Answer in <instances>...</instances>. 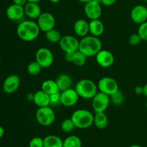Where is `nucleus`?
<instances>
[{
	"instance_id": "f257e3e1",
	"label": "nucleus",
	"mask_w": 147,
	"mask_h": 147,
	"mask_svg": "<svg viewBox=\"0 0 147 147\" xmlns=\"http://www.w3.org/2000/svg\"><path fill=\"white\" fill-rule=\"evenodd\" d=\"M40 29L36 22L26 20L19 24L17 34L20 39L24 42H32L38 37Z\"/></svg>"
},
{
	"instance_id": "f03ea898",
	"label": "nucleus",
	"mask_w": 147,
	"mask_h": 147,
	"mask_svg": "<svg viewBox=\"0 0 147 147\" xmlns=\"http://www.w3.org/2000/svg\"><path fill=\"white\" fill-rule=\"evenodd\" d=\"M102 50V42L98 37L87 35L80 40L79 50L88 57L96 56Z\"/></svg>"
},
{
	"instance_id": "7ed1b4c3",
	"label": "nucleus",
	"mask_w": 147,
	"mask_h": 147,
	"mask_svg": "<svg viewBox=\"0 0 147 147\" xmlns=\"http://www.w3.org/2000/svg\"><path fill=\"white\" fill-rule=\"evenodd\" d=\"M70 118L74 123L76 128L85 129L93 124L94 115L88 110L78 109L73 112Z\"/></svg>"
},
{
	"instance_id": "20e7f679",
	"label": "nucleus",
	"mask_w": 147,
	"mask_h": 147,
	"mask_svg": "<svg viewBox=\"0 0 147 147\" xmlns=\"http://www.w3.org/2000/svg\"><path fill=\"white\" fill-rule=\"evenodd\" d=\"M75 89L80 98L84 99H92L98 92L96 83L89 79H82L76 85Z\"/></svg>"
},
{
	"instance_id": "39448f33",
	"label": "nucleus",
	"mask_w": 147,
	"mask_h": 147,
	"mask_svg": "<svg viewBox=\"0 0 147 147\" xmlns=\"http://www.w3.org/2000/svg\"><path fill=\"white\" fill-rule=\"evenodd\" d=\"M37 123L42 126H49L54 123L55 120V113L51 107L38 108L35 114Z\"/></svg>"
},
{
	"instance_id": "423d86ee",
	"label": "nucleus",
	"mask_w": 147,
	"mask_h": 147,
	"mask_svg": "<svg viewBox=\"0 0 147 147\" xmlns=\"http://www.w3.org/2000/svg\"><path fill=\"white\" fill-rule=\"evenodd\" d=\"M92 108L95 113L105 112L111 103L110 96L98 91L91 99Z\"/></svg>"
},
{
	"instance_id": "0eeeda50",
	"label": "nucleus",
	"mask_w": 147,
	"mask_h": 147,
	"mask_svg": "<svg viewBox=\"0 0 147 147\" xmlns=\"http://www.w3.org/2000/svg\"><path fill=\"white\" fill-rule=\"evenodd\" d=\"M98 90L110 96L119 90V84L114 78L111 77H103L98 83Z\"/></svg>"
},
{
	"instance_id": "6e6552de",
	"label": "nucleus",
	"mask_w": 147,
	"mask_h": 147,
	"mask_svg": "<svg viewBox=\"0 0 147 147\" xmlns=\"http://www.w3.org/2000/svg\"><path fill=\"white\" fill-rule=\"evenodd\" d=\"M35 60L42 68H47L53 65L54 56L50 49L47 47H40L35 53Z\"/></svg>"
},
{
	"instance_id": "1a4fd4ad",
	"label": "nucleus",
	"mask_w": 147,
	"mask_h": 147,
	"mask_svg": "<svg viewBox=\"0 0 147 147\" xmlns=\"http://www.w3.org/2000/svg\"><path fill=\"white\" fill-rule=\"evenodd\" d=\"M80 40L72 35L63 36L59 42L60 49L65 53H75L79 50Z\"/></svg>"
},
{
	"instance_id": "9d476101",
	"label": "nucleus",
	"mask_w": 147,
	"mask_h": 147,
	"mask_svg": "<svg viewBox=\"0 0 147 147\" xmlns=\"http://www.w3.org/2000/svg\"><path fill=\"white\" fill-rule=\"evenodd\" d=\"M37 20V23L40 27V31L46 32L55 28V18L51 13L42 12V14Z\"/></svg>"
},
{
	"instance_id": "9b49d317",
	"label": "nucleus",
	"mask_w": 147,
	"mask_h": 147,
	"mask_svg": "<svg viewBox=\"0 0 147 147\" xmlns=\"http://www.w3.org/2000/svg\"><path fill=\"white\" fill-rule=\"evenodd\" d=\"M80 96L76 89L68 88L60 92V103L65 107H71L75 106L78 101Z\"/></svg>"
},
{
	"instance_id": "f8f14e48",
	"label": "nucleus",
	"mask_w": 147,
	"mask_h": 147,
	"mask_svg": "<svg viewBox=\"0 0 147 147\" xmlns=\"http://www.w3.org/2000/svg\"><path fill=\"white\" fill-rule=\"evenodd\" d=\"M84 12L86 17L90 20L99 19L102 14L101 4L92 0L85 4Z\"/></svg>"
},
{
	"instance_id": "ddd939ff",
	"label": "nucleus",
	"mask_w": 147,
	"mask_h": 147,
	"mask_svg": "<svg viewBox=\"0 0 147 147\" xmlns=\"http://www.w3.org/2000/svg\"><path fill=\"white\" fill-rule=\"evenodd\" d=\"M20 86V78L17 75H11L6 78L2 85L4 93L11 94L18 90Z\"/></svg>"
},
{
	"instance_id": "4468645a",
	"label": "nucleus",
	"mask_w": 147,
	"mask_h": 147,
	"mask_svg": "<svg viewBox=\"0 0 147 147\" xmlns=\"http://www.w3.org/2000/svg\"><path fill=\"white\" fill-rule=\"evenodd\" d=\"M131 18L134 23L141 24L147 21V8L144 5H136L131 11Z\"/></svg>"
},
{
	"instance_id": "2eb2a0df",
	"label": "nucleus",
	"mask_w": 147,
	"mask_h": 147,
	"mask_svg": "<svg viewBox=\"0 0 147 147\" xmlns=\"http://www.w3.org/2000/svg\"><path fill=\"white\" fill-rule=\"evenodd\" d=\"M96 60L98 64L102 67H109L114 63V56L107 50L102 49L96 55Z\"/></svg>"
},
{
	"instance_id": "dca6fc26",
	"label": "nucleus",
	"mask_w": 147,
	"mask_h": 147,
	"mask_svg": "<svg viewBox=\"0 0 147 147\" xmlns=\"http://www.w3.org/2000/svg\"><path fill=\"white\" fill-rule=\"evenodd\" d=\"M6 15L10 20L15 21V20H20L24 15V7L15 4H11L7 7L6 10Z\"/></svg>"
},
{
	"instance_id": "f3484780",
	"label": "nucleus",
	"mask_w": 147,
	"mask_h": 147,
	"mask_svg": "<svg viewBox=\"0 0 147 147\" xmlns=\"http://www.w3.org/2000/svg\"><path fill=\"white\" fill-rule=\"evenodd\" d=\"M24 15H26L27 17L32 19V20L37 19L42 14L41 8H40L38 3L29 2L28 1L24 6Z\"/></svg>"
},
{
	"instance_id": "a211bd4d",
	"label": "nucleus",
	"mask_w": 147,
	"mask_h": 147,
	"mask_svg": "<svg viewBox=\"0 0 147 147\" xmlns=\"http://www.w3.org/2000/svg\"><path fill=\"white\" fill-rule=\"evenodd\" d=\"M33 102L39 108L49 106L50 105V96L43 90H37L34 93Z\"/></svg>"
},
{
	"instance_id": "6ab92c4d",
	"label": "nucleus",
	"mask_w": 147,
	"mask_h": 147,
	"mask_svg": "<svg viewBox=\"0 0 147 147\" xmlns=\"http://www.w3.org/2000/svg\"><path fill=\"white\" fill-rule=\"evenodd\" d=\"M73 29L78 37H84L89 33V22L83 19H80L75 22Z\"/></svg>"
},
{
	"instance_id": "aec40b11",
	"label": "nucleus",
	"mask_w": 147,
	"mask_h": 147,
	"mask_svg": "<svg viewBox=\"0 0 147 147\" xmlns=\"http://www.w3.org/2000/svg\"><path fill=\"white\" fill-rule=\"evenodd\" d=\"M104 24L99 19L90 20L89 22V32L91 35L98 37L102 35L104 32Z\"/></svg>"
},
{
	"instance_id": "412c9836",
	"label": "nucleus",
	"mask_w": 147,
	"mask_h": 147,
	"mask_svg": "<svg viewBox=\"0 0 147 147\" xmlns=\"http://www.w3.org/2000/svg\"><path fill=\"white\" fill-rule=\"evenodd\" d=\"M55 80L60 92L70 88L72 86V83H73L71 77L68 74H66V73H62L61 75H60Z\"/></svg>"
},
{
	"instance_id": "4be33fe9",
	"label": "nucleus",
	"mask_w": 147,
	"mask_h": 147,
	"mask_svg": "<svg viewBox=\"0 0 147 147\" xmlns=\"http://www.w3.org/2000/svg\"><path fill=\"white\" fill-rule=\"evenodd\" d=\"M41 90L45 92L46 93H47L49 96H51V95L55 94V93L60 92L58 88L57 83H56V80H51V79L45 80L42 83Z\"/></svg>"
},
{
	"instance_id": "5701e85b",
	"label": "nucleus",
	"mask_w": 147,
	"mask_h": 147,
	"mask_svg": "<svg viewBox=\"0 0 147 147\" xmlns=\"http://www.w3.org/2000/svg\"><path fill=\"white\" fill-rule=\"evenodd\" d=\"M93 124L97 129H103L109 124V118L105 112L96 113L93 119Z\"/></svg>"
},
{
	"instance_id": "b1692460",
	"label": "nucleus",
	"mask_w": 147,
	"mask_h": 147,
	"mask_svg": "<svg viewBox=\"0 0 147 147\" xmlns=\"http://www.w3.org/2000/svg\"><path fill=\"white\" fill-rule=\"evenodd\" d=\"M44 147H63V141L56 135H48L43 139Z\"/></svg>"
},
{
	"instance_id": "393cba45",
	"label": "nucleus",
	"mask_w": 147,
	"mask_h": 147,
	"mask_svg": "<svg viewBox=\"0 0 147 147\" xmlns=\"http://www.w3.org/2000/svg\"><path fill=\"white\" fill-rule=\"evenodd\" d=\"M45 37L47 41L52 43H59L62 38L61 32L55 29H53L45 32Z\"/></svg>"
},
{
	"instance_id": "a878e982",
	"label": "nucleus",
	"mask_w": 147,
	"mask_h": 147,
	"mask_svg": "<svg viewBox=\"0 0 147 147\" xmlns=\"http://www.w3.org/2000/svg\"><path fill=\"white\" fill-rule=\"evenodd\" d=\"M81 139L77 136L72 135L68 136L63 141V147H81Z\"/></svg>"
},
{
	"instance_id": "bb28decb",
	"label": "nucleus",
	"mask_w": 147,
	"mask_h": 147,
	"mask_svg": "<svg viewBox=\"0 0 147 147\" xmlns=\"http://www.w3.org/2000/svg\"><path fill=\"white\" fill-rule=\"evenodd\" d=\"M87 56L82 53L80 50L75 52L73 53V61L72 63L76 65V66H83L86 64V61H87Z\"/></svg>"
},
{
	"instance_id": "cd10ccee",
	"label": "nucleus",
	"mask_w": 147,
	"mask_h": 147,
	"mask_svg": "<svg viewBox=\"0 0 147 147\" xmlns=\"http://www.w3.org/2000/svg\"><path fill=\"white\" fill-rule=\"evenodd\" d=\"M42 68V66L35 60V61L31 62L27 65V70L29 75H30L32 76H36L40 74Z\"/></svg>"
},
{
	"instance_id": "c85d7f7f",
	"label": "nucleus",
	"mask_w": 147,
	"mask_h": 147,
	"mask_svg": "<svg viewBox=\"0 0 147 147\" xmlns=\"http://www.w3.org/2000/svg\"><path fill=\"white\" fill-rule=\"evenodd\" d=\"M110 100L111 103H113V105H116V106H119V105L122 104V103L124 100V95H123V92L120 90H118L114 93L111 95Z\"/></svg>"
},
{
	"instance_id": "c756f323",
	"label": "nucleus",
	"mask_w": 147,
	"mask_h": 147,
	"mask_svg": "<svg viewBox=\"0 0 147 147\" xmlns=\"http://www.w3.org/2000/svg\"><path fill=\"white\" fill-rule=\"evenodd\" d=\"M60 128L63 131L65 132V133H70L76 128V126L72 121L71 118H70V119H65L62 121Z\"/></svg>"
},
{
	"instance_id": "7c9ffc66",
	"label": "nucleus",
	"mask_w": 147,
	"mask_h": 147,
	"mask_svg": "<svg viewBox=\"0 0 147 147\" xmlns=\"http://www.w3.org/2000/svg\"><path fill=\"white\" fill-rule=\"evenodd\" d=\"M137 33L140 35L142 41H147V21L139 24Z\"/></svg>"
},
{
	"instance_id": "2f4dec72",
	"label": "nucleus",
	"mask_w": 147,
	"mask_h": 147,
	"mask_svg": "<svg viewBox=\"0 0 147 147\" xmlns=\"http://www.w3.org/2000/svg\"><path fill=\"white\" fill-rule=\"evenodd\" d=\"M29 147H44V140L40 137H34L30 140Z\"/></svg>"
},
{
	"instance_id": "473e14b6",
	"label": "nucleus",
	"mask_w": 147,
	"mask_h": 147,
	"mask_svg": "<svg viewBox=\"0 0 147 147\" xmlns=\"http://www.w3.org/2000/svg\"><path fill=\"white\" fill-rule=\"evenodd\" d=\"M142 41L140 35L138 33L131 34L129 38V43L131 46H136Z\"/></svg>"
},
{
	"instance_id": "72a5a7b5",
	"label": "nucleus",
	"mask_w": 147,
	"mask_h": 147,
	"mask_svg": "<svg viewBox=\"0 0 147 147\" xmlns=\"http://www.w3.org/2000/svg\"><path fill=\"white\" fill-rule=\"evenodd\" d=\"M50 105H57L60 103V92L50 96Z\"/></svg>"
},
{
	"instance_id": "f704fd0d",
	"label": "nucleus",
	"mask_w": 147,
	"mask_h": 147,
	"mask_svg": "<svg viewBox=\"0 0 147 147\" xmlns=\"http://www.w3.org/2000/svg\"><path fill=\"white\" fill-rule=\"evenodd\" d=\"M74 53H65V60L68 63H72Z\"/></svg>"
},
{
	"instance_id": "c9c22d12",
	"label": "nucleus",
	"mask_w": 147,
	"mask_h": 147,
	"mask_svg": "<svg viewBox=\"0 0 147 147\" xmlns=\"http://www.w3.org/2000/svg\"><path fill=\"white\" fill-rule=\"evenodd\" d=\"M116 1V0H102L101 4H103V6L109 7V6H111L114 4Z\"/></svg>"
},
{
	"instance_id": "e433bc0d",
	"label": "nucleus",
	"mask_w": 147,
	"mask_h": 147,
	"mask_svg": "<svg viewBox=\"0 0 147 147\" xmlns=\"http://www.w3.org/2000/svg\"><path fill=\"white\" fill-rule=\"evenodd\" d=\"M13 2H14V4H17V5L24 7V6L28 2V1H27V0H13Z\"/></svg>"
},
{
	"instance_id": "4c0bfd02",
	"label": "nucleus",
	"mask_w": 147,
	"mask_h": 147,
	"mask_svg": "<svg viewBox=\"0 0 147 147\" xmlns=\"http://www.w3.org/2000/svg\"><path fill=\"white\" fill-rule=\"evenodd\" d=\"M134 92L136 95H143V92H144L143 86H136L134 89Z\"/></svg>"
},
{
	"instance_id": "58836bf2",
	"label": "nucleus",
	"mask_w": 147,
	"mask_h": 147,
	"mask_svg": "<svg viewBox=\"0 0 147 147\" xmlns=\"http://www.w3.org/2000/svg\"><path fill=\"white\" fill-rule=\"evenodd\" d=\"M26 98H27V99L29 101L33 102V100H34V93H28V94L27 95V96H26Z\"/></svg>"
},
{
	"instance_id": "ea45409f",
	"label": "nucleus",
	"mask_w": 147,
	"mask_h": 147,
	"mask_svg": "<svg viewBox=\"0 0 147 147\" xmlns=\"http://www.w3.org/2000/svg\"><path fill=\"white\" fill-rule=\"evenodd\" d=\"M143 88H144L143 95L145 96V97L147 98V83H146V84L143 86Z\"/></svg>"
},
{
	"instance_id": "a19ab883",
	"label": "nucleus",
	"mask_w": 147,
	"mask_h": 147,
	"mask_svg": "<svg viewBox=\"0 0 147 147\" xmlns=\"http://www.w3.org/2000/svg\"><path fill=\"white\" fill-rule=\"evenodd\" d=\"M4 128H3L1 126H0V139H1L3 136H4Z\"/></svg>"
},
{
	"instance_id": "79ce46f5",
	"label": "nucleus",
	"mask_w": 147,
	"mask_h": 147,
	"mask_svg": "<svg viewBox=\"0 0 147 147\" xmlns=\"http://www.w3.org/2000/svg\"><path fill=\"white\" fill-rule=\"evenodd\" d=\"M78 1H80V2L81 3H83V4H86V3L89 2V1H92V0H78Z\"/></svg>"
},
{
	"instance_id": "37998d69",
	"label": "nucleus",
	"mask_w": 147,
	"mask_h": 147,
	"mask_svg": "<svg viewBox=\"0 0 147 147\" xmlns=\"http://www.w3.org/2000/svg\"><path fill=\"white\" fill-rule=\"evenodd\" d=\"M29 2H34V3H39L42 0H27Z\"/></svg>"
},
{
	"instance_id": "c03bdc74",
	"label": "nucleus",
	"mask_w": 147,
	"mask_h": 147,
	"mask_svg": "<svg viewBox=\"0 0 147 147\" xmlns=\"http://www.w3.org/2000/svg\"><path fill=\"white\" fill-rule=\"evenodd\" d=\"M50 2L54 3V4H56V3H58L59 1H60V0H49Z\"/></svg>"
},
{
	"instance_id": "a18cd8bd",
	"label": "nucleus",
	"mask_w": 147,
	"mask_h": 147,
	"mask_svg": "<svg viewBox=\"0 0 147 147\" xmlns=\"http://www.w3.org/2000/svg\"><path fill=\"white\" fill-rule=\"evenodd\" d=\"M129 147H142V146H139V145H137V144H134V145H131V146H130Z\"/></svg>"
},
{
	"instance_id": "49530a36",
	"label": "nucleus",
	"mask_w": 147,
	"mask_h": 147,
	"mask_svg": "<svg viewBox=\"0 0 147 147\" xmlns=\"http://www.w3.org/2000/svg\"><path fill=\"white\" fill-rule=\"evenodd\" d=\"M93 1H96V2L100 3V4H101V1H102V0H93Z\"/></svg>"
},
{
	"instance_id": "de8ad7c7",
	"label": "nucleus",
	"mask_w": 147,
	"mask_h": 147,
	"mask_svg": "<svg viewBox=\"0 0 147 147\" xmlns=\"http://www.w3.org/2000/svg\"><path fill=\"white\" fill-rule=\"evenodd\" d=\"M146 108L147 109V101H146Z\"/></svg>"
},
{
	"instance_id": "09e8293b",
	"label": "nucleus",
	"mask_w": 147,
	"mask_h": 147,
	"mask_svg": "<svg viewBox=\"0 0 147 147\" xmlns=\"http://www.w3.org/2000/svg\"><path fill=\"white\" fill-rule=\"evenodd\" d=\"M0 65H1V58H0Z\"/></svg>"
},
{
	"instance_id": "8fccbe9b",
	"label": "nucleus",
	"mask_w": 147,
	"mask_h": 147,
	"mask_svg": "<svg viewBox=\"0 0 147 147\" xmlns=\"http://www.w3.org/2000/svg\"><path fill=\"white\" fill-rule=\"evenodd\" d=\"M146 8H147V7H146Z\"/></svg>"
}]
</instances>
